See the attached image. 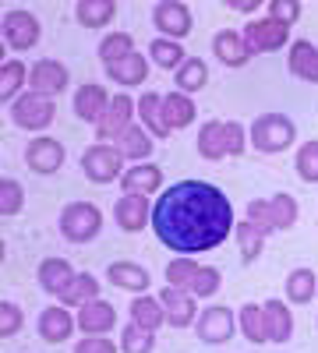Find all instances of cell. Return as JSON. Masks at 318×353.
<instances>
[{
    "label": "cell",
    "mask_w": 318,
    "mask_h": 353,
    "mask_svg": "<svg viewBox=\"0 0 318 353\" xmlns=\"http://www.w3.org/2000/svg\"><path fill=\"white\" fill-rule=\"evenodd\" d=\"M57 226H61V237L68 244H89V241L99 237V230H103V212L96 209L92 201H71V205H64Z\"/></svg>",
    "instance_id": "cell-3"
},
{
    "label": "cell",
    "mask_w": 318,
    "mask_h": 353,
    "mask_svg": "<svg viewBox=\"0 0 318 353\" xmlns=\"http://www.w3.org/2000/svg\"><path fill=\"white\" fill-rule=\"evenodd\" d=\"M135 117H138V99H131L128 92H117V96L110 99V110L103 113V121L96 124V141L117 145L121 134L135 124Z\"/></svg>",
    "instance_id": "cell-8"
},
{
    "label": "cell",
    "mask_w": 318,
    "mask_h": 353,
    "mask_svg": "<svg viewBox=\"0 0 318 353\" xmlns=\"http://www.w3.org/2000/svg\"><path fill=\"white\" fill-rule=\"evenodd\" d=\"M28 85V68L21 61H4L0 64V103H14Z\"/></svg>",
    "instance_id": "cell-32"
},
{
    "label": "cell",
    "mask_w": 318,
    "mask_h": 353,
    "mask_svg": "<svg viewBox=\"0 0 318 353\" xmlns=\"http://www.w3.org/2000/svg\"><path fill=\"white\" fill-rule=\"evenodd\" d=\"M0 32H4V43L14 50V53H25V50H32L43 36V25L32 11H25V8H14L4 14V25H0Z\"/></svg>",
    "instance_id": "cell-9"
},
{
    "label": "cell",
    "mask_w": 318,
    "mask_h": 353,
    "mask_svg": "<svg viewBox=\"0 0 318 353\" xmlns=\"http://www.w3.org/2000/svg\"><path fill=\"white\" fill-rule=\"evenodd\" d=\"M237 325H241V336L255 346H262L269 343V325H266V311L258 307V304H244L237 311Z\"/></svg>",
    "instance_id": "cell-31"
},
{
    "label": "cell",
    "mask_w": 318,
    "mask_h": 353,
    "mask_svg": "<svg viewBox=\"0 0 318 353\" xmlns=\"http://www.w3.org/2000/svg\"><path fill=\"white\" fill-rule=\"evenodd\" d=\"M272 216H276V230H294L297 226V216H301V205L294 194H272Z\"/></svg>",
    "instance_id": "cell-40"
},
{
    "label": "cell",
    "mask_w": 318,
    "mask_h": 353,
    "mask_svg": "<svg viewBox=\"0 0 318 353\" xmlns=\"http://www.w3.org/2000/svg\"><path fill=\"white\" fill-rule=\"evenodd\" d=\"M237 332H241L237 314L230 307H223V304H209L206 311L198 314V321H195V336L206 346H223V343L234 339Z\"/></svg>",
    "instance_id": "cell-7"
},
{
    "label": "cell",
    "mask_w": 318,
    "mask_h": 353,
    "mask_svg": "<svg viewBox=\"0 0 318 353\" xmlns=\"http://www.w3.org/2000/svg\"><path fill=\"white\" fill-rule=\"evenodd\" d=\"M110 92L99 85V81H89V85H81L78 92H74V117L78 121H85V124H99L103 121V113L110 110Z\"/></svg>",
    "instance_id": "cell-16"
},
{
    "label": "cell",
    "mask_w": 318,
    "mask_h": 353,
    "mask_svg": "<svg viewBox=\"0 0 318 353\" xmlns=\"http://www.w3.org/2000/svg\"><path fill=\"white\" fill-rule=\"evenodd\" d=\"M234 237H237V244H241V261H244V265H251V261L262 258V251H266V233L258 230L255 223L241 219V223L234 226Z\"/></svg>",
    "instance_id": "cell-34"
},
{
    "label": "cell",
    "mask_w": 318,
    "mask_h": 353,
    "mask_svg": "<svg viewBox=\"0 0 318 353\" xmlns=\"http://www.w3.org/2000/svg\"><path fill=\"white\" fill-rule=\"evenodd\" d=\"M131 321L138 329H146V332H156L166 325V311H163V301L159 297H149V293H138V297L131 301Z\"/></svg>",
    "instance_id": "cell-25"
},
{
    "label": "cell",
    "mask_w": 318,
    "mask_h": 353,
    "mask_svg": "<svg viewBox=\"0 0 318 353\" xmlns=\"http://www.w3.org/2000/svg\"><path fill=\"white\" fill-rule=\"evenodd\" d=\"M128 159H124V152L117 149V145H103V141H96V145H89V149L81 152V173L89 176L92 184H113V181H121L124 176V166Z\"/></svg>",
    "instance_id": "cell-4"
},
{
    "label": "cell",
    "mask_w": 318,
    "mask_h": 353,
    "mask_svg": "<svg viewBox=\"0 0 318 353\" xmlns=\"http://www.w3.org/2000/svg\"><path fill=\"white\" fill-rule=\"evenodd\" d=\"M149 61H152L156 68H163V71H177V68L188 61V53H184V46H181V43L156 36V39L149 43Z\"/></svg>",
    "instance_id": "cell-36"
},
{
    "label": "cell",
    "mask_w": 318,
    "mask_h": 353,
    "mask_svg": "<svg viewBox=\"0 0 318 353\" xmlns=\"http://www.w3.org/2000/svg\"><path fill=\"white\" fill-rule=\"evenodd\" d=\"M21 209H25V188L14 176H4L0 181V216H18Z\"/></svg>",
    "instance_id": "cell-43"
},
{
    "label": "cell",
    "mask_w": 318,
    "mask_h": 353,
    "mask_svg": "<svg viewBox=\"0 0 318 353\" xmlns=\"http://www.w3.org/2000/svg\"><path fill=\"white\" fill-rule=\"evenodd\" d=\"M106 279L117 290H128V293H149V283H152L149 269L138 261H113L106 269Z\"/></svg>",
    "instance_id": "cell-21"
},
{
    "label": "cell",
    "mask_w": 318,
    "mask_h": 353,
    "mask_svg": "<svg viewBox=\"0 0 318 353\" xmlns=\"http://www.w3.org/2000/svg\"><path fill=\"white\" fill-rule=\"evenodd\" d=\"M78 329L85 336H106L110 329H117V311L110 301H89L85 307H78Z\"/></svg>",
    "instance_id": "cell-18"
},
{
    "label": "cell",
    "mask_w": 318,
    "mask_h": 353,
    "mask_svg": "<svg viewBox=\"0 0 318 353\" xmlns=\"http://www.w3.org/2000/svg\"><path fill=\"white\" fill-rule=\"evenodd\" d=\"M74 353H117V346H113V339H106V336H85L74 346Z\"/></svg>",
    "instance_id": "cell-49"
},
{
    "label": "cell",
    "mask_w": 318,
    "mask_h": 353,
    "mask_svg": "<svg viewBox=\"0 0 318 353\" xmlns=\"http://www.w3.org/2000/svg\"><path fill=\"white\" fill-rule=\"evenodd\" d=\"M241 36H244V43H248V50H251V57L255 53H279L283 46H290L294 39H290V25H283V21H276V18H251L244 28H241Z\"/></svg>",
    "instance_id": "cell-6"
},
{
    "label": "cell",
    "mask_w": 318,
    "mask_h": 353,
    "mask_svg": "<svg viewBox=\"0 0 318 353\" xmlns=\"http://www.w3.org/2000/svg\"><path fill=\"white\" fill-rule=\"evenodd\" d=\"M318 293V279L311 269H294L286 276V301L290 304H311Z\"/></svg>",
    "instance_id": "cell-37"
},
{
    "label": "cell",
    "mask_w": 318,
    "mask_h": 353,
    "mask_svg": "<svg viewBox=\"0 0 318 353\" xmlns=\"http://www.w3.org/2000/svg\"><path fill=\"white\" fill-rule=\"evenodd\" d=\"M244 216H248V223H255L258 230H262L266 237H269V233H279V230H276V216H272V201H269V198H251Z\"/></svg>",
    "instance_id": "cell-44"
},
{
    "label": "cell",
    "mask_w": 318,
    "mask_h": 353,
    "mask_svg": "<svg viewBox=\"0 0 318 353\" xmlns=\"http://www.w3.org/2000/svg\"><path fill=\"white\" fill-rule=\"evenodd\" d=\"M226 156L230 159H237V156H244V149H248V128L244 124H237V121H226Z\"/></svg>",
    "instance_id": "cell-47"
},
{
    "label": "cell",
    "mask_w": 318,
    "mask_h": 353,
    "mask_svg": "<svg viewBox=\"0 0 318 353\" xmlns=\"http://www.w3.org/2000/svg\"><path fill=\"white\" fill-rule=\"evenodd\" d=\"M152 25H156V32L163 39L181 43L184 36H191L195 18H191L188 4H181V0H159V4L152 8Z\"/></svg>",
    "instance_id": "cell-10"
},
{
    "label": "cell",
    "mask_w": 318,
    "mask_h": 353,
    "mask_svg": "<svg viewBox=\"0 0 318 353\" xmlns=\"http://www.w3.org/2000/svg\"><path fill=\"white\" fill-rule=\"evenodd\" d=\"M25 166L39 173V176H50L64 166V145L50 138V134H36L32 141L25 145Z\"/></svg>",
    "instance_id": "cell-11"
},
{
    "label": "cell",
    "mask_w": 318,
    "mask_h": 353,
    "mask_svg": "<svg viewBox=\"0 0 318 353\" xmlns=\"http://www.w3.org/2000/svg\"><path fill=\"white\" fill-rule=\"evenodd\" d=\"M74 18L85 28H103V25H110V18H117V4L113 0H81L74 8Z\"/></svg>",
    "instance_id": "cell-35"
},
{
    "label": "cell",
    "mask_w": 318,
    "mask_h": 353,
    "mask_svg": "<svg viewBox=\"0 0 318 353\" xmlns=\"http://www.w3.org/2000/svg\"><path fill=\"white\" fill-rule=\"evenodd\" d=\"M96 53H99L103 68H110V64H117V61H124V57L135 53V39H131V32H110V36L99 43Z\"/></svg>",
    "instance_id": "cell-38"
},
{
    "label": "cell",
    "mask_w": 318,
    "mask_h": 353,
    "mask_svg": "<svg viewBox=\"0 0 318 353\" xmlns=\"http://www.w3.org/2000/svg\"><path fill=\"white\" fill-rule=\"evenodd\" d=\"M297 176L304 184H318V141H304L301 149H297Z\"/></svg>",
    "instance_id": "cell-45"
},
{
    "label": "cell",
    "mask_w": 318,
    "mask_h": 353,
    "mask_svg": "<svg viewBox=\"0 0 318 353\" xmlns=\"http://www.w3.org/2000/svg\"><path fill=\"white\" fill-rule=\"evenodd\" d=\"M266 11H269V18H276V21H283V25H294L304 8H301V0H269Z\"/></svg>",
    "instance_id": "cell-48"
},
{
    "label": "cell",
    "mask_w": 318,
    "mask_h": 353,
    "mask_svg": "<svg viewBox=\"0 0 318 353\" xmlns=\"http://www.w3.org/2000/svg\"><path fill=\"white\" fill-rule=\"evenodd\" d=\"M152 134L141 128V124H131L124 134H121V141H117V149L124 152V159H131V166H138V163H149V156H152Z\"/></svg>",
    "instance_id": "cell-27"
},
{
    "label": "cell",
    "mask_w": 318,
    "mask_h": 353,
    "mask_svg": "<svg viewBox=\"0 0 318 353\" xmlns=\"http://www.w3.org/2000/svg\"><path fill=\"white\" fill-rule=\"evenodd\" d=\"M71 85V74L61 61H53V57H43L28 68V88L32 92H43V96H61L64 88Z\"/></svg>",
    "instance_id": "cell-14"
},
{
    "label": "cell",
    "mask_w": 318,
    "mask_h": 353,
    "mask_svg": "<svg viewBox=\"0 0 318 353\" xmlns=\"http://www.w3.org/2000/svg\"><path fill=\"white\" fill-rule=\"evenodd\" d=\"M226 8L237 11V14H258V4H251V0H230Z\"/></svg>",
    "instance_id": "cell-50"
},
{
    "label": "cell",
    "mask_w": 318,
    "mask_h": 353,
    "mask_svg": "<svg viewBox=\"0 0 318 353\" xmlns=\"http://www.w3.org/2000/svg\"><path fill=\"white\" fill-rule=\"evenodd\" d=\"M226 121H206L198 131V156L209 159V163H219L226 159Z\"/></svg>",
    "instance_id": "cell-28"
},
{
    "label": "cell",
    "mask_w": 318,
    "mask_h": 353,
    "mask_svg": "<svg viewBox=\"0 0 318 353\" xmlns=\"http://www.w3.org/2000/svg\"><path fill=\"white\" fill-rule=\"evenodd\" d=\"M74 276H78V272L71 269V261H64V258H43V261H39V272H36L39 286L50 293V297H61V293L71 286Z\"/></svg>",
    "instance_id": "cell-23"
},
{
    "label": "cell",
    "mask_w": 318,
    "mask_h": 353,
    "mask_svg": "<svg viewBox=\"0 0 318 353\" xmlns=\"http://www.w3.org/2000/svg\"><path fill=\"white\" fill-rule=\"evenodd\" d=\"M198 269H201V265H198L195 258H188V254H177V258H173V261L166 265V286L191 290V283H195Z\"/></svg>",
    "instance_id": "cell-39"
},
{
    "label": "cell",
    "mask_w": 318,
    "mask_h": 353,
    "mask_svg": "<svg viewBox=\"0 0 318 353\" xmlns=\"http://www.w3.org/2000/svg\"><path fill=\"white\" fill-rule=\"evenodd\" d=\"M152 209L156 201H149L146 194H121L117 205H113V219L124 233H138L152 223Z\"/></svg>",
    "instance_id": "cell-15"
},
{
    "label": "cell",
    "mask_w": 318,
    "mask_h": 353,
    "mask_svg": "<svg viewBox=\"0 0 318 353\" xmlns=\"http://www.w3.org/2000/svg\"><path fill=\"white\" fill-rule=\"evenodd\" d=\"M248 138H251L255 152L276 156V152H286L297 141V128H294V121L286 113H262V117H255V121H251Z\"/></svg>",
    "instance_id": "cell-2"
},
{
    "label": "cell",
    "mask_w": 318,
    "mask_h": 353,
    "mask_svg": "<svg viewBox=\"0 0 318 353\" xmlns=\"http://www.w3.org/2000/svg\"><path fill=\"white\" fill-rule=\"evenodd\" d=\"M11 121L21 131H46L57 121V103H53V96H43V92L25 88V92L11 103Z\"/></svg>",
    "instance_id": "cell-5"
},
{
    "label": "cell",
    "mask_w": 318,
    "mask_h": 353,
    "mask_svg": "<svg viewBox=\"0 0 318 353\" xmlns=\"http://www.w3.org/2000/svg\"><path fill=\"white\" fill-rule=\"evenodd\" d=\"M286 68H290V74H297L301 81L318 85V46L311 39H294L290 50H286Z\"/></svg>",
    "instance_id": "cell-22"
},
{
    "label": "cell",
    "mask_w": 318,
    "mask_h": 353,
    "mask_svg": "<svg viewBox=\"0 0 318 353\" xmlns=\"http://www.w3.org/2000/svg\"><path fill=\"white\" fill-rule=\"evenodd\" d=\"M78 329V314H71V307L64 304H53V307H43L39 318H36V332L43 343H68L71 332Z\"/></svg>",
    "instance_id": "cell-13"
},
{
    "label": "cell",
    "mask_w": 318,
    "mask_h": 353,
    "mask_svg": "<svg viewBox=\"0 0 318 353\" xmlns=\"http://www.w3.org/2000/svg\"><path fill=\"white\" fill-rule=\"evenodd\" d=\"M25 329V311L14 301H0V336L11 339Z\"/></svg>",
    "instance_id": "cell-46"
},
{
    "label": "cell",
    "mask_w": 318,
    "mask_h": 353,
    "mask_svg": "<svg viewBox=\"0 0 318 353\" xmlns=\"http://www.w3.org/2000/svg\"><path fill=\"white\" fill-rule=\"evenodd\" d=\"M138 124L146 128L152 138H170V131L163 124V96L159 92H146L138 99Z\"/></svg>",
    "instance_id": "cell-30"
},
{
    "label": "cell",
    "mask_w": 318,
    "mask_h": 353,
    "mask_svg": "<svg viewBox=\"0 0 318 353\" xmlns=\"http://www.w3.org/2000/svg\"><path fill=\"white\" fill-rule=\"evenodd\" d=\"M159 301L166 311V325L173 329H191L198 321V297L191 290H177V286H163L159 290Z\"/></svg>",
    "instance_id": "cell-12"
},
{
    "label": "cell",
    "mask_w": 318,
    "mask_h": 353,
    "mask_svg": "<svg viewBox=\"0 0 318 353\" xmlns=\"http://www.w3.org/2000/svg\"><path fill=\"white\" fill-rule=\"evenodd\" d=\"M266 311V325H269V343H290L294 336V314L290 307H286V301H266L262 304Z\"/></svg>",
    "instance_id": "cell-26"
},
{
    "label": "cell",
    "mask_w": 318,
    "mask_h": 353,
    "mask_svg": "<svg viewBox=\"0 0 318 353\" xmlns=\"http://www.w3.org/2000/svg\"><path fill=\"white\" fill-rule=\"evenodd\" d=\"M173 85H177V92H184V96L201 92V88L209 85V68H206V61H201V57H188V61L173 71Z\"/></svg>",
    "instance_id": "cell-29"
},
{
    "label": "cell",
    "mask_w": 318,
    "mask_h": 353,
    "mask_svg": "<svg viewBox=\"0 0 318 353\" xmlns=\"http://www.w3.org/2000/svg\"><path fill=\"white\" fill-rule=\"evenodd\" d=\"M195 117H198V106H195V99H191V96L177 92V88L163 96V124H166V131H170V134H173V131L191 128V124H195Z\"/></svg>",
    "instance_id": "cell-19"
},
{
    "label": "cell",
    "mask_w": 318,
    "mask_h": 353,
    "mask_svg": "<svg viewBox=\"0 0 318 353\" xmlns=\"http://www.w3.org/2000/svg\"><path fill=\"white\" fill-rule=\"evenodd\" d=\"M212 53L223 68H244L251 61V50H248V43L237 28H219L212 36Z\"/></svg>",
    "instance_id": "cell-17"
},
{
    "label": "cell",
    "mask_w": 318,
    "mask_h": 353,
    "mask_svg": "<svg viewBox=\"0 0 318 353\" xmlns=\"http://www.w3.org/2000/svg\"><path fill=\"white\" fill-rule=\"evenodd\" d=\"M96 297H99V279L89 276V272H78V276L71 279V286H68L57 301H61L64 307H85V304L96 301Z\"/></svg>",
    "instance_id": "cell-33"
},
{
    "label": "cell",
    "mask_w": 318,
    "mask_h": 353,
    "mask_svg": "<svg viewBox=\"0 0 318 353\" xmlns=\"http://www.w3.org/2000/svg\"><path fill=\"white\" fill-rule=\"evenodd\" d=\"M156 350V332L138 329L135 321L121 329V353H152Z\"/></svg>",
    "instance_id": "cell-41"
},
{
    "label": "cell",
    "mask_w": 318,
    "mask_h": 353,
    "mask_svg": "<svg viewBox=\"0 0 318 353\" xmlns=\"http://www.w3.org/2000/svg\"><path fill=\"white\" fill-rule=\"evenodd\" d=\"M163 188V170L156 163H138V166H128L124 176H121V191L124 194H156Z\"/></svg>",
    "instance_id": "cell-20"
},
{
    "label": "cell",
    "mask_w": 318,
    "mask_h": 353,
    "mask_svg": "<svg viewBox=\"0 0 318 353\" xmlns=\"http://www.w3.org/2000/svg\"><path fill=\"white\" fill-rule=\"evenodd\" d=\"M234 226V205L209 181H181L163 188L152 209V230L159 244L188 258L219 248Z\"/></svg>",
    "instance_id": "cell-1"
},
{
    "label": "cell",
    "mask_w": 318,
    "mask_h": 353,
    "mask_svg": "<svg viewBox=\"0 0 318 353\" xmlns=\"http://www.w3.org/2000/svg\"><path fill=\"white\" fill-rule=\"evenodd\" d=\"M219 286H223V272L216 269V265H201L195 283H191V293H195L198 301H209V297H216V293H219Z\"/></svg>",
    "instance_id": "cell-42"
},
{
    "label": "cell",
    "mask_w": 318,
    "mask_h": 353,
    "mask_svg": "<svg viewBox=\"0 0 318 353\" xmlns=\"http://www.w3.org/2000/svg\"><path fill=\"white\" fill-rule=\"evenodd\" d=\"M149 57L146 53H131V57H124V61H117V64H110L106 68V78L110 81H117V85H124V88H135V85H146V78H149Z\"/></svg>",
    "instance_id": "cell-24"
}]
</instances>
